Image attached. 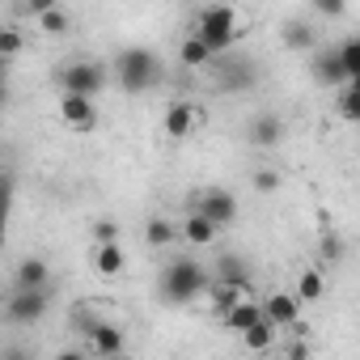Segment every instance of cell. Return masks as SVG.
Here are the masks:
<instances>
[{
  "label": "cell",
  "instance_id": "cell-1",
  "mask_svg": "<svg viewBox=\"0 0 360 360\" xmlns=\"http://www.w3.org/2000/svg\"><path fill=\"white\" fill-rule=\"evenodd\" d=\"M238 26H242V13L233 5H208V9L195 13L191 39H200L212 51V60H217V56H229V47L238 43Z\"/></svg>",
  "mask_w": 360,
  "mask_h": 360
},
{
  "label": "cell",
  "instance_id": "cell-2",
  "mask_svg": "<svg viewBox=\"0 0 360 360\" xmlns=\"http://www.w3.org/2000/svg\"><path fill=\"white\" fill-rule=\"evenodd\" d=\"M204 288H208V271H204L195 259H174V263L161 271V297L174 301V305L195 301Z\"/></svg>",
  "mask_w": 360,
  "mask_h": 360
},
{
  "label": "cell",
  "instance_id": "cell-3",
  "mask_svg": "<svg viewBox=\"0 0 360 360\" xmlns=\"http://www.w3.org/2000/svg\"><path fill=\"white\" fill-rule=\"evenodd\" d=\"M115 72H119V85L127 94H144L157 85V72H161V60L148 51V47H123L119 60H115Z\"/></svg>",
  "mask_w": 360,
  "mask_h": 360
},
{
  "label": "cell",
  "instance_id": "cell-4",
  "mask_svg": "<svg viewBox=\"0 0 360 360\" xmlns=\"http://www.w3.org/2000/svg\"><path fill=\"white\" fill-rule=\"evenodd\" d=\"M106 85V68L98 60H77V64H64L60 68V89L64 94H77V98H98Z\"/></svg>",
  "mask_w": 360,
  "mask_h": 360
},
{
  "label": "cell",
  "instance_id": "cell-5",
  "mask_svg": "<svg viewBox=\"0 0 360 360\" xmlns=\"http://www.w3.org/2000/svg\"><path fill=\"white\" fill-rule=\"evenodd\" d=\"M77 322L85 326V339H89V352H94V356H102V360L123 356V347H127L123 326H115V322H98V318H85V314H77Z\"/></svg>",
  "mask_w": 360,
  "mask_h": 360
},
{
  "label": "cell",
  "instance_id": "cell-6",
  "mask_svg": "<svg viewBox=\"0 0 360 360\" xmlns=\"http://www.w3.org/2000/svg\"><path fill=\"white\" fill-rule=\"evenodd\" d=\"M47 309H51V288H34V292H13L5 318H9L13 326H30V322H39Z\"/></svg>",
  "mask_w": 360,
  "mask_h": 360
},
{
  "label": "cell",
  "instance_id": "cell-7",
  "mask_svg": "<svg viewBox=\"0 0 360 360\" xmlns=\"http://www.w3.org/2000/svg\"><path fill=\"white\" fill-rule=\"evenodd\" d=\"M195 212H200L204 221H212L217 229H225V225L238 221V200H233L229 191H204L200 204H195Z\"/></svg>",
  "mask_w": 360,
  "mask_h": 360
},
{
  "label": "cell",
  "instance_id": "cell-8",
  "mask_svg": "<svg viewBox=\"0 0 360 360\" xmlns=\"http://www.w3.org/2000/svg\"><path fill=\"white\" fill-rule=\"evenodd\" d=\"M60 119H64L72 131H94V127H98V106H94L89 98L60 94Z\"/></svg>",
  "mask_w": 360,
  "mask_h": 360
},
{
  "label": "cell",
  "instance_id": "cell-9",
  "mask_svg": "<svg viewBox=\"0 0 360 360\" xmlns=\"http://www.w3.org/2000/svg\"><path fill=\"white\" fill-rule=\"evenodd\" d=\"M34 288H51V267H47V259H39V255L22 259V263L13 267V292H34Z\"/></svg>",
  "mask_w": 360,
  "mask_h": 360
},
{
  "label": "cell",
  "instance_id": "cell-10",
  "mask_svg": "<svg viewBox=\"0 0 360 360\" xmlns=\"http://www.w3.org/2000/svg\"><path fill=\"white\" fill-rule=\"evenodd\" d=\"M259 314H263V322H271V326H297L301 301H297L292 292H271V297L259 305Z\"/></svg>",
  "mask_w": 360,
  "mask_h": 360
},
{
  "label": "cell",
  "instance_id": "cell-11",
  "mask_svg": "<svg viewBox=\"0 0 360 360\" xmlns=\"http://www.w3.org/2000/svg\"><path fill=\"white\" fill-rule=\"evenodd\" d=\"M280 136H284V119H280V115H255L250 127H246V140H250L255 148H276Z\"/></svg>",
  "mask_w": 360,
  "mask_h": 360
},
{
  "label": "cell",
  "instance_id": "cell-12",
  "mask_svg": "<svg viewBox=\"0 0 360 360\" xmlns=\"http://www.w3.org/2000/svg\"><path fill=\"white\" fill-rule=\"evenodd\" d=\"M195 123H200V110H195V102H174L169 110H165V136H174V140H183V136H191L195 131Z\"/></svg>",
  "mask_w": 360,
  "mask_h": 360
},
{
  "label": "cell",
  "instance_id": "cell-13",
  "mask_svg": "<svg viewBox=\"0 0 360 360\" xmlns=\"http://www.w3.org/2000/svg\"><path fill=\"white\" fill-rule=\"evenodd\" d=\"M217 233H221V229H217L212 221H204L200 212H191V217L183 221V229H178V238H187L191 246H212V242H217Z\"/></svg>",
  "mask_w": 360,
  "mask_h": 360
},
{
  "label": "cell",
  "instance_id": "cell-14",
  "mask_svg": "<svg viewBox=\"0 0 360 360\" xmlns=\"http://www.w3.org/2000/svg\"><path fill=\"white\" fill-rule=\"evenodd\" d=\"M314 81H318V85H330V89H343V85H347V77H343L335 51H322V56L314 60Z\"/></svg>",
  "mask_w": 360,
  "mask_h": 360
},
{
  "label": "cell",
  "instance_id": "cell-15",
  "mask_svg": "<svg viewBox=\"0 0 360 360\" xmlns=\"http://www.w3.org/2000/svg\"><path fill=\"white\" fill-rule=\"evenodd\" d=\"M242 301H250V297H246V284H225V280H221V284L212 288V309H217V318H225V314L238 309Z\"/></svg>",
  "mask_w": 360,
  "mask_h": 360
},
{
  "label": "cell",
  "instance_id": "cell-16",
  "mask_svg": "<svg viewBox=\"0 0 360 360\" xmlns=\"http://www.w3.org/2000/svg\"><path fill=\"white\" fill-rule=\"evenodd\" d=\"M322 292H326V271H318V267H305V271L297 276V292H292V297L305 305V301H318Z\"/></svg>",
  "mask_w": 360,
  "mask_h": 360
},
{
  "label": "cell",
  "instance_id": "cell-17",
  "mask_svg": "<svg viewBox=\"0 0 360 360\" xmlns=\"http://www.w3.org/2000/svg\"><path fill=\"white\" fill-rule=\"evenodd\" d=\"M335 60H339V68H343L347 81H360V39H356V34L335 47Z\"/></svg>",
  "mask_w": 360,
  "mask_h": 360
},
{
  "label": "cell",
  "instance_id": "cell-18",
  "mask_svg": "<svg viewBox=\"0 0 360 360\" xmlns=\"http://www.w3.org/2000/svg\"><path fill=\"white\" fill-rule=\"evenodd\" d=\"M127 267V255H123V246H98V255H94V271L98 276H119Z\"/></svg>",
  "mask_w": 360,
  "mask_h": 360
},
{
  "label": "cell",
  "instance_id": "cell-19",
  "mask_svg": "<svg viewBox=\"0 0 360 360\" xmlns=\"http://www.w3.org/2000/svg\"><path fill=\"white\" fill-rule=\"evenodd\" d=\"M259 318H263V314H259V301H242V305H238V309H229L221 322H225V330H238V335H246V330H250Z\"/></svg>",
  "mask_w": 360,
  "mask_h": 360
},
{
  "label": "cell",
  "instance_id": "cell-20",
  "mask_svg": "<svg viewBox=\"0 0 360 360\" xmlns=\"http://www.w3.org/2000/svg\"><path fill=\"white\" fill-rule=\"evenodd\" d=\"M178 60H183V68H208L212 64V51L200 43V39H183V47H178Z\"/></svg>",
  "mask_w": 360,
  "mask_h": 360
},
{
  "label": "cell",
  "instance_id": "cell-21",
  "mask_svg": "<svg viewBox=\"0 0 360 360\" xmlns=\"http://www.w3.org/2000/svg\"><path fill=\"white\" fill-rule=\"evenodd\" d=\"M217 276H221L225 284H246L250 271H246V259H242V255H221V259H217Z\"/></svg>",
  "mask_w": 360,
  "mask_h": 360
},
{
  "label": "cell",
  "instance_id": "cell-22",
  "mask_svg": "<svg viewBox=\"0 0 360 360\" xmlns=\"http://www.w3.org/2000/svg\"><path fill=\"white\" fill-rule=\"evenodd\" d=\"M144 242H148V246H169V242H178V229H174L165 217H153V221L144 225Z\"/></svg>",
  "mask_w": 360,
  "mask_h": 360
},
{
  "label": "cell",
  "instance_id": "cell-23",
  "mask_svg": "<svg viewBox=\"0 0 360 360\" xmlns=\"http://www.w3.org/2000/svg\"><path fill=\"white\" fill-rule=\"evenodd\" d=\"M339 115H343L347 123L360 119V81H347V85L339 89Z\"/></svg>",
  "mask_w": 360,
  "mask_h": 360
},
{
  "label": "cell",
  "instance_id": "cell-24",
  "mask_svg": "<svg viewBox=\"0 0 360 360\" xmlns=\"http://www.w3.org/2000/svg\"><path fill=\"white\" fill-rule=\"evenodd\" d=\"M9 212H13V178L0 169V246H5V229H9Z\"/></svg>",
  "mask_w": 360,
  "mask_h": 360
},
{
  "label": "cell",
  "instance_id": "cell-25",
  "mask_svg": "<svg viewBox=\"0 0 360 360\" xmlns=\"http://www.w3.org/2000/svg\"><path fill=\"white\" fill-rule=\"evenodd\" d=\"M22 47H26V34L18 30V26H0V60H13V56H22Z\"/></svg>",
  "mask_w": 360,
  "mask_h": 360
},
{
  "label": "cell",
  "instance_id": "cell-26",
  "mask_svg": "<svg viewBox=\"0 0 360 360\" xmlns=\"http://www.w3.org/2000/svg\"><path fill=\"white\" fill-rule=\"evenodd\" d=\"M284 43H288L292 51L314 47V26H309V22H288V26H284Z\"/></svg>",
  "mask_w": 360,
  "mask_h": 360
},
{
  "label": "cell",
  "instance_id": "cell-27",
  "mask_svg": "<svg viewBox=\"0 0 360 360\" xmlns=\"http://www.w3.org/2000/svg\"><path fill=\"white\" fill-rule=\"evenodd\" d=\"M271 339H276V326H271V322H263V318H259V322H255V326L242 335V343H246L250 352H263V347H271Z\"/></svg>",
  "mask_w": 360,
  "mask_h": 360
},
{
  "label": "cell",
  "instance_id": "cell-28",
  "mask_svg": "<svg viewBox=\"0 0 360 360\" xmlns=\"http://www.w3.org/2000/svg\"><path fill=\"white\" fill-rule=\"evenodd\" d=\"M39 26H43V34H64L68 30V9L51 5L47 13H39Z\"/></svg>",
  "mask_w": 360,
  "mask_h": 360
},
{
  "label": "cell",
  "instance_id": "cell-29",
  "mask_svg": "<svg viewBox=\"0 0 360 360\" xmlns=\"http://www.w3.org/2000/svg\"><path fill=\"white\" fill-rule=\"evenodd\" d=\"M89 238H94V246H119V225L110 217H102V221H94Z\"/></svg>",
  "mask_w": 360,
  "mask_h": 360
},
{
  "label": "cell",
  "instance_id": "cell-30",
  "mask_svg": "<svg viewBox=\"0 0 360 360\" xmlns=\"http://www.w3.org/2000/svg\"><path fill=\"white\" fill-rule=\"evenodd\" d=\"M250 183H255L259 195H276V191H280V174H276V169H255Z\"/></svg>",
  "mask_w": 360,
  "mask_h": 360
},
{
  "label": "cell",
  "instance_id": "cell-31",
  "mask_svg": "<svg viewBox=\"0 0 360 360\" xmlns=\"http://www.w3.org/2000/svg\"><path fill=\"white\" fill-rule=\"evenodd\" d=\"M318 250H322L326 263H339V259H343V242H339V233H326V238L318 242Z\"/></svg>",
  "mask_w": 360,
  "mask_h": 360
},
{
  "label": "cell",
  "instance_id": "cell-32",
  "mask_svg": "<svg viewBox=\"0 0 360 360\" xmlns=\"http://www.w3.org/2000/svg\"><path fill=\"white\" fill-rule=\"evenodd\" d=\"M314 13L318 18H343L347 5H343V0H314Z\"/></svg>",
  "mask_w": 360,
  "mask_h": 360
},
{
  "label": "cell",
  "instance_id": "cell-33",
  "mask_svg": "<svg viewBox=\"0 0 360 360\" xmlns=\"http://www.w3.org/2000/svg\"><path fill=\"white\" fill-rule=\"evenodd\" d=\"M0 360H30V352H26L22 343H9L5 352H0Z\"/></svg>",
  "mask_w": 360,
  "mask_h": 360
},
{
  "label": "cell",
  "instance_id": "cell-34",
  "mask_svg": "<svg viewBox=\"0 0 360 360\" xmlns=\"http://www.w3.org/2000/svg\"><path fill=\"white\" fill-rule=\"evenodd\" d=\"M56 360H89V356H85V352H77V347H68V352H60Z\"/></svg>",
  "mask_w": 360,
  "mask_h": 360
},
{
  "label": "cell",
  "instance_id": "cell-35",
  "mask_svg": "<svg viewBox=\"0 0 360 360\" xmlns=\"http://www.w3.org/2000/svg\"><path fill=\"white\" fill-rule=\"evenodd\" d=\"M288 360H305V343H297V347H288Z\"/></svg>",
  "mask_w": 360,
  "mask_h": 360
},
{
  "label": "cell",
  "instance_id": "cell-36",
  "mask_svg": "<svg viewBox=\"0 0 360 360\" xmlns=\"http://www.w3.org/2000/svg\"><path fill=\"white\" fill-rule=\"evenodd\" d=\"M0 89H5V60H0Z\"/></svg>",
  "mask_w": 360,
  "mask_h": 360
},
{
  "label": "cell",
  "instance_id": "cell-37",
  "mask_svg": "<svg viewBox=\"0 0 360 360\" xmlns=\"http://www.w3.org/2000/svg\"><path fill=\"white\" fill-rule=\"evenodd\" d=\"M0 98H5V89H0Z\"/></svg>",
  "mask_w": 360,
  "mask_h": 360
},
{
  "label": "cell",
  "instance_id": "cell-38",
  "mask_svg": "<svg viewBox=\"0 0 360 360\" xmlns=\"http://www.w3.org/2000/svg\"><path fill=\"white\" fill-rule=\"evenodd\" d=\"M115 360H123V356H115Z\"/></svg>",
  "mask_w": 360,
  "mask_h": 360
}]
</instances>
